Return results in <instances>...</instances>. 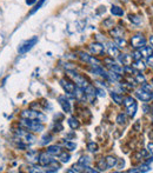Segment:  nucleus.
I'll return each instance as SVG.
<instances>
[{"label": "nucleus", "mask_w": 153, "mask_h": 173, "mask_svg": "<svg viewBox=\"0 0 153 173\" xmlns=\"http://www.w3.org/2000/svg\"><path fill=\"white\" fill-rule=\"evenodd\" d=\"M15 134L19 137V139L24 140L26 144H33V143L37 140V139H35V137H34L33 134L28 133L27 131H25V130H23V128L17 130V131H15Z\"/></svg>", "instance_id": "obj_6"}, {"label": "nucleus", "mask_w": 153, "mask_h": 173, "mask_svg": "<svg viewBox=\"0 0 153 173\" xmlns=\"http://www.w3.org/2000/svg\"><path fill=\"white\" fill-rule=\"evenodd\" d=\"M117 122L119 124V125H124L126 122V116L124 113H120V114H118V117H117Z\"/></svg>", "instance_id": "obj_30"}, {"label": "nucleus", "mask_w": 153, "mask_h": 173, "mask_svg": "<svg viewBox=\"0 0 153 173\" xmlns=\"http://www.w3.org/2000/svg\"><path fill=\"white\" fill-rule=\"evenodd\" d=\"M131 44H132V46H133L134 48L138 50V48H140V47H142V46L146 45V39H145V37H144L142 34H137V36L132 37Z\"/></svg>", "instance_id": "obj_7"}, {"label": "nucleus", "mask_w": 153, "mask_h": 173, "mask_svg": "<svg viewBox=\"0 0 153 173\" xmlns=\"http://www.w3.org/2000/svg\"><path fill=\"white\" fill-rule=\"evenodd\" d=\"M90 162H91V160H90L88 157H81L80 159L78 160V165H80V166H83V167L88 166V165H90Z\"/></svg>", "instance_id": "obj_24"}, {"label": "nucleus", "mask_w": 153, "mask_h": 173, "mask_svg": "<svg viewBox=\"0 0 153 173\" xmlns=\"http://www.w3.org/2000/svg\"><path fill=\"white\" fill-rule=\"evenodd\" d=\"M91 57H92V55H88V54L85 53V52H80V53H79V58H80L83 61H85V63H90Z\"/></svg>", "instance_id": "obj_29"}, {"label": "nucleus", "mask_w": 153, "mask_h": 173, "mask_svg": "<svg viewBox=\"0 0 153 173\" xmlns=\"http://www.w3.org/2000/svg\"><path fill=\"white\" fill-rule=\"evenodd\" d=\"M98 168H99L100 171H104V170L107 168V165H106V162H105L104 159L99 160V162H98Z\"/></svg>", "instance_id": "obj_33"}, {"label": "nucleus", "mask_w": 153, "mask_h": 173, "mask_svg": "<svg viewBox=\"0 0 153 173\" xmlns=\"http://www.w3.org/2000/svg\"><path fill=\"white\" fill-rule=\"evenodd\" d=\"M45 1H46V0H40V1H39V2H38V4L35 5V6H34V8H33V10H32V11L29 12V14L35 13V12H37L38 10H40V8H41V6L44 5V2H45Z\"/></svg>", "instance_id": "obj_31"}, {"label": "nucleus", "mask_w": 153, "mask_h": 173, "mask_svg": "<svg viewBox=\"0 0 153 173\" xmlns=\"http://www.w3.org/2000/svg\"><path fill=\"white\" fill-rule=\"evenodd\" d=\"M118 58H119L120 64H123L124 66H130L131 63H132V60H133L132 55H128V54H119Z\"/></svg>", "instance_id": "obj_13"}, {"label": "nucleus", "mask_w": 153, "mask_h": 173, "mask_svg": "<svg viewBox=\"0 0 153 173\" xmlns=\"http://www.w3.org/2000/svg\"><path fill=\"white\" fill-rule=\"evenodd\" d=\"M148 138H150L151 140L153 139V131H150V132H148Z\"/></svg>", "instance_id": "obj_45"}, {"label": "nucleus", "mask_w": 153, "mask_h": 173, "mask_svg": "<svg viewBox=\"0 0 153 173\" xmlns=\"http://www.w3.org/2000/svg\"><path fill=\"white\" fill-rule=\"evenodd\" d=\"M105 162H106V165H107V168H112V167L117 166V159H115L114 157H112V156L106 157V158H105Z\"/></svg>", "instance_id": "obj_18"}, {"label": "nucleus", "mask_w": 153, "mask_h": 173, "mask_svg": "<svg viewBox=\"0 0 153 173\" xmlns=\"http://www.w3.org/2000/svg\"><path fill=\"white\" fill-rule=\"evenodd\" d=\"M59 156H60V157H59V159H60L61 162H67L71 158L70 153H66V152H63V153H60Z\"/></svg>", "instance_id": "obj_28"}, {"label": "nucleus", "mask_w": 153, "mask_h": 173, "mask_svg": "<svg viewBox=\"0 0 153 173\" xmlns=\"http://www.w3.org/2000/svg\"><path fill=\"white\" fill-rule=\"evenodd\" d=\"M138 51L140 52L141 57H144V58H147V57H150V55H152L153 54L152 46H146V45H145V46L138 48Z\"/></svg>", "instance_id": "obj_15"}, {"label": "nucleus", "mask_w": 153, "mask_h": 173, "mask_svg": "<svg viewBox=\"0 0 153 173\" xmlns=\"http://www.w3.org/2000/svg\"><path fill=\"white\" fill-rule=\"evenodd\" d=\"M130 20L134 24H140L141 23V18L137 17V15H130Z\"/></svg>", "instance_id": "obj_35"}, {"label": "nucleus", "mask_w": 153, "mask_h": 173, "mask_svg": "<svg viewBox=\"0 0 153 173\" xmlns=\"http://www.w3.org/2000/svg\"><path fill=\"white\" fill-rule=\"evenodd\" d=\"M147 64H148L150 66H153V54L150 55V57H147Z\"/></svg>", "instance_id": "obj_40"}, {"label": "nucleus", "mask_w": 153, "mask_h": 173, "mask_svg": "<svg viewBox=\"0 0 153 173\" xmlns=\"http://www.w3.org/2000/svg\"><path fill=\"white\" fill-rule=\"evenodd\" d=\"M111 13L113 14V15H117V17H121V15L124 14V11H123V8H120V7H118V6H112Z\"/></svg>", "instance_id": "obj_22"}, {"label": "nucleus", "mask_w": 153, "mask_h": 173, "mask_svg": "<svg viewBox=\"0 0 153 173\" xmlns=\"http://www.w3.org/2000/svg\"><path fill=\"white\" fill-rule=\"evenodd\" d=\"M97 92L100 97H105V91L104 90H97Z\"/></svg>", "instance_id": "obj_42"}, {"label": "nucleus", "mask_w": 153, "mask_h": 173, "mask_svg": "<svg viewBox=\"0 0 153 173\" xmlns=\"http://www.w3.org/2000/svg\"><path fill=\"white\" fill-rule=\"evenodd\" d=\"M58 101H59V104H60V106H61V108H63V111H64V112L70 113L71 112V104H70V101H69V99H66V97H64V95L58 97Z\"/></svg>", "instance_id": "obj_11"}, {"label": "nucleus", "mask_w": 153, "mask_h": 173, "mask_svg": "<svg viewBox=\"0 0 153 173\" xmlns=\"http://www.w3.org/2000/svg\"><path fill=\"white\" fill-rule=\"evenodd\" d=\"M111 97H112V99L114 100V103H117L118 105L123 104V98H121V97H120V95H119L118 93H115V92H112Z\"/></svg>", "instance_id": "obj_25"}, {"label": "nucleus", "mask_w": 153, "mask_h": 173, "mask_svg": "<svg viewBox=\"0 0 153 173\" xmlns=\"http://www.w3.org/2000/svg\"><path fill=\"white\" fill-rule=\"evenodd\" d=\"M21 118H26V119H32V120H38V121H46V116L41 113V112H38V111H34V110H25L21 112Z\"/></svg>", "instance_id": "obj_2"}, {"label": "nucleus", "mask_w": 153, "mask_h": 173, "mask_svg": "<svg viewBox=\"0 0 153 173\" xmlns=\"http://www.w3.org/2000/svg\"><path fill=\"white\" fill-rule=\"evenodd\" d=\"M124 105H125L127 113L130 117H134L136 112H137V103L132 97H126L124 99Z\"/></svg>", "instance_id": "obj_4"}, {"label": "nucleus", "mask_w": 153, "mask_h": 173, "mask_svg": "<svg viewBox=\"0 0 153 173\" xmlns=\"http://www.w3.org/2000/svg\"><path fill=\"white\" fill-rule=\"evenodd\" d=\"M147 148H148V152H150L151 154H153V143H150L148 146H147Z\"/></svg>", "instance_id": "obj_41"}, {"label": "nucleus", "mask_w": 153, "mask_h": 173, "mask_svg": "<svg viewBox=\"0 0 153 173\" xmlns=\"http://www.w3.org/2000/svg\"><path fill=\"white\" fill-rule=\"evenodd\" d=\"M60 84H61V86H63V88L67 92V93L70 94H73L74 93V91H75V84L74 82H72V81H70L69 79H61L60 80Z\"/></svg>", "instance_id": "obj_8"}, {"label": "nucleus", "mask_w": 153, "mask_h": 173, "mask_svg": "<svg viewBox=\"0 0 153 173\" xmlns=\"http://www.w3.org/2000/svg\"><path fill=\"white\" fill-rule=\"evenodd\" d=\"M47 153L53 154V156H59L61 153V148L58 145H52V146L47 147Z\"/></svg>", "instance_id": "obj_17"}, {"label": "nucleus", "mask_w": 153, "mask_h": 173, "mask_svg": "<svg viewBox=\"0 0 153 173\" xmlns=\"http://www.w3.org/2000/svg\"><path fill=\"white\" fill-rule=\"evenodd\" d=\"M90 51L94 55H101L105 51V46L101 42H93L90 45Z\"/></svg>", "instance_id": "obj_9"}, {"label": "nucleus", "mask_w": 153, "mask_h": 173, "mask_svg": "<svg viewBox=\"0 0 153 173\" xmlns=\"http://www.w3.org/2000/svg\"><path fill=\"white\" fill-rule=\"evenodd\" d=\"M20 125L27 130H31L33 132H42L44 131V125L42 122L38 121V120H32V119H26V118H23V120L20 121Z\"/></svg>", "instance_id": "obj_1"}, {"label": "nucleus", "mask_w": 153, "mask_h": 173, "mask_svg": "<svg viewBox=\"0 0 153 173\" xmlns=\"http://www.w3.org/2000/svg\"><path fill=\"white\" fill-rule=\"evenodd\" d=\"M141 88L142 90H145V91H147V92H152V86L151 85H148L147 82H142V85H141Z\"/></svg>", "instance_id": "obj_36"}, {"label": "nucleus", "mask_w": 153, "mask_h": 173, "mask_svg": "<svg viewBox=\"0 0 153 173\" xmlns=\"http://www.w3.org/2000/svg\"><path fill=\"white\" fill-rule=\"evenodd\" d=\"M107 79L112 80V81H119V80L121 79V77L119 76V73L113 72V71H110V72L107 73Z\"/></svg>", "instance_id": "obj_19"}, {"label": "nucleus", "mask_w": 153, "mask_h": 173, "mask_svg": "<svg viewBox=\"0 0 153 173\" xmlns=\"http://www.w3.org/2000/svg\"><path fill=\"white\" fill-rule=\"evenodd\" d=\"M145 67H146V65L141 61V59H140V60H136L134 64H133V68H134V70H138V71H144Z\"/></svg>", "instance_id": "obj_23"}, {"label": "nucleus", "mask_w": 153, "mask_h": 173, "mask_svg": "<svg viewBox=\"0 0 153 173\" xmlns=\"http://www.w3.org/2000/svg\"><path fill=\"white\" fill-rule=\"evenodd\" d=\"M136 95L141 101H150L151 98H152V92H147V91H145V90L141 88V90L136 92Z\"/></svg>", "instance_id": "obj_12"}, {"label": "nucleus", "mask_w": 153, "mask_h": 173, "mask_svg": "<svg viewBox=\"0 0 153 173\" xmlns=\"http://www.w3.org/2000/svg\"><path fill=\"white\" fill-rule=\"evenodd\" d=\"M107 52H109L110 57H112V58H117L120 54L119 48L115 46V44H109L107 45Z\"/></svg>", "instance_id": "obj_14"}, {"label": "nucleus", "mask_w": 153, "mask_h": 173, "mask_svg": "<svg viewBox=\"0 0 153 173\" xmlns=\"http://www.w3.org/2000/svg\"><path fill=\"white\" fill-rule=\"evenodd\" d=\"M132 59H134V60H140L141 59V54H140L139 51H136L134 53L132 54Z\"/></svg>", "instance_id": "obj_38"}, {"label": "nucleus", "mask_w": 153, "mask_h": 173, "mask_svg": "<svg viewBox=\"0 0 153 173\" xmlns=\"http://www.w3.org/2000/svg\"><path fill=\"white\" fill-rule=\"evenodd\" d=\"M151 100H153V93H152V98H151Z\"/></svg>", "instance_id": "obj_49"}, {"label": "nucleus", "mask_w": 153, "mask_h": 173, "mask_svg": "<svg viewBox=\"0 0 153 173\" xmlns=\"http://www.w3.org/2000/svg\"><path fill=\"white\" fill-rule=\"evenodd\" d=\"M69 74H70V77L73 79V81L75 82V85L78 86V87H80V88H86L88 85H90V82H88V80L86 79L85 77L83 76H80V74H78V73H75V72H73V71H69Z\"/></svg>", "instance_id": "obj_3"}, {"label": "nucleus", "mask_w": 153, "mask_h": 173, "mask_svg": "<svg viewBox=\"0 0 153 173\" xmlns=\"http://www.w3.org/2000/svg\"><path fill=\"white\" fill-rule=\"evenodd\" d=\"M35 2H37V0H26V4L29 5V6L33 5V4H35Z\"/></svg>", "instance_id": "obj_43"}, {"label": "nucleus", "mask_w": 153, "mask_h": 173, "mask_svg": "<svg viewBox=\"0 0 153 173\" xmlns=\"http://www.w3.org/2000/svg\"><path fill=\"white\" fill-rule=\"evenodd\" d=\"M38 42V37H33V38H31V39L26 40L24 44H21L20 46H19V48H18V52L20 54H25L27 53L28 51L33 47V46H35V44Z\"/></svg>", "instance_id": "obj_5"}, {"label": "nucleus", "mask_w": 153, "mask_h": 173, "mask_svg": "<svg viewBox=\"0 0 153 173\" xmlns=\"http://www.w3.org/2000/svg\"><path fill=\"white\" fill-rule=\"evenodd\" d=\"M87 150H88L90 152H97L98 150H99L98 144H97V143H94V141L88 143V144H87Z\"/></svg>", "instance_id": "obj_26"}, {"label": "nucleus", "mask_w": 153, "mask_h": 173, "mask_svg": "<svg viewBox=\"0 0 153 173\" xmlns=\"http://www.w3.org/2000/svg\"><path fill=\"white\" fill-rule=\"evenodd\" d=\"M54 161V159L50 156V153L47 154V153H40L39 154V164L41 165V166H50L52 162Z\"/></svg>", "instance_id": "obj_10"}, {"label": "nucleus", "mask_w": 153, "mask_h": 173, "mask_svg": "<svg viewBox=\"0 0 153 173\" xmlns=\"http://www.w3.org/2000/svg\"><path fill=\"white\" fill-rule=\"evenodd\" d=\"M152 82H153V80H152Z\"/></svg>", "instance_id": "obj_50"}, {"label": "nucleus", "mask_w": 153, "mask_h": 173, "mask_svg": "<svg viewBox=\"0 0 153 173\" xmlns=\"http://www.w3.org/2000/svg\"><path fill=\"white\" fill-rule=\"evenodd\" d=\"M150 44H151V46H152V48H153V36L150 37Z\"/></svg>", "instance_id": "obj_46"}, {"label": "nucleus", "mask_w": 153, "mask_h": 173, "mask_svg": "<svg viewBox=\"0 0 153 173\" xmlns=\"http://www.w3.org/2000/svg\"><path fill=\"white\" fill-rule=\"evenodd\" d=\"M67 122H69V125H70V127L72 130H77V128H79V126H80L79 121L75 119V118H70Z\"/></svg>", "instance_id": "obj_21"}, {"label": "nucleus", "mask_w": 153, "mask_h": 173, "mask_svg": "<svg viewBox=\"0 0 153 173\" xmlns=\"http://www.w3.org/2000/svg\"><path fill=\"white\" fill-rule=\"evenodd\" d=\"M140 154H141V156H147V152H146V151H141Z\"/></svg>", "instance_id": "obj_48"}, {"label": "nucleus", "mask_w": 153, "mask_h": 173, "mask_svg": "<svg viewBox=\"0 0 153 173\" xmlns=\"http://www.w3.org/2000/svg\"><path fill=\"white\" fill-rule=\"evenodd\" d=\"M139 172H148L151 168H150V165L148 164H144V165H141L139 168Z\"/></svg>", "instance_id": "obj_34"}, {"label": "nucleus", "mask_w": 153, "mask_h": 173, "mask_svg": "<svg viewBox=\"0 0 153 173\" xmlns=\"http://www.w3.org/2000/svg\"><path fill=\"white\" fill-rule=\"evenodd\" d=\"M136 78H137V81H139V82H144L145 81V77L142 76V74H136Z\"/></svg>", "instance_id": "obj_39"}, {"label": "nucleus", "mask_w": 153, "mask_h": 173, "mask_svg": "<svg viewBox=\"0 0 153 173\" xmlns=\"http://www.w3.org/2000/svg\"><path fill=\"white\" fill-rule=\"evenodd\" d=\"M39 154L40 153H38V152H34V151H32V152H28L27 154H26V158L29 162H38L39 161Z\"/></svg>", "instance_id": "obj_16"}, {"label": "nucleus", "mask_w": 153, "mask_h": 173, "mask_svg": "<svg viewBox=\"0 0 153 173\" xmlns=\"http://www.w3.org/2000/svg\"><path fill=\"white\" fill-rule=\"evenodd\" d=\"M136 172H139L138 168H132V170H128V173H136Z\"/></svg>", "instance_id": "obj_44"}, {"label": "nucleus", "mask_w": 153, "mask_h": 173, "mask_svg": "<svg viewBox=\"0 0 153 173\" xmlns=\"http://www.w3.org/2000/svg\"><path fill=\"white\" fill-rule=\"evenodd\" d=\"M111 33L114 38H117V37H123V28H121V27H115Z\"/></svg>", "instance_id": "obj_27"}, {"label": "nucleus", "mask_w": 153, "mask_h": 173, "mask_svg": "<svg viewBox=\"0 0 153 173\" xmlns=\"http://www.w3.org/2000/svg\"><path fill=\"white\" fill-rule=\"evenodd\" d=\"M51 140H52V135H51V134H45V135H44V138H42V144L45 145V144L50 143Z\"/></svg>", "instance_id": "obj_37"}, {"label": "nucleus", "mask_w": 153, "mask_h": 173, "mask_svg": "<svg viewBox=\"0 0 153 173\" xmlns=\"http://www.w3.org/2000/svg\"><path fill=\"white\" fill-rule=\"evenodd\" d=\"M63 145L66 147V148H69L70 151H74V150H75V144H74V143H71V141H63Z\"/></svg>", "instance_id": "obj_32"}, {"label": "nucleus", "mask_w": 153, "mask_h": 173, "mask_svg": "<svg viewBox=\"0 0 153 173\" xmlns=\"http://www.w3.org/2000/svg\"><path fill=\"white\" fill-rule=\"evenodd\" d=\"M153 158L151 157V158H147V160H146V164H150V162H152Z\"/></svg>", "instance_id": "obj_47"}, {"label": "nucleus", "mask_w": 153, "mask_h": 173, "mask_svg": "<svg viewBox=\"0 0 153 173\" xmlns=\"http://www.w3.org/2000/svg\"><path fill=\"white\" fill-rule=\"evenodd\" d=\"M114 44L117 47H125L126 40L123 37H117V38H114Z\"/></svg>", "instance_id": "obj_20"}]
</instances>
